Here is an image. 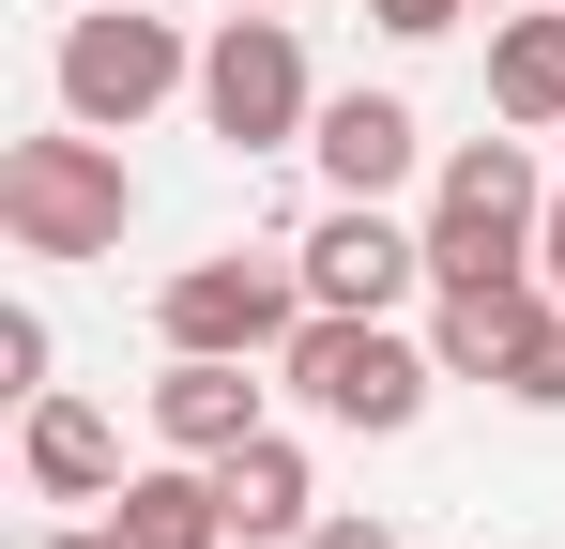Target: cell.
Instances as JSON below:
<instances>
[{"label":"cell","mask_w":565,"mask_h":549,"mask_svg":"<svg viewBox=\"0 0 565 549\" xmlns=\"http://www.w3.org/2000/svg\"><path fill=\"white\" fill-rule=\"evenodd\" d=\"M0 229H15V260H107V245L138 229V169H122V138H93V122L15 138V153H0Z\"/></svg>","instance_id":"6da1fadb"},{"label":"cell","mask_w":565,"mask_h":549,"mask_svg":"<svg viewBox=\"0 0 565 549\" xmlns=\"http://www.w3.org/2000/svg\"><path fill=\"white\" fill-rule=\"evenodd\" d=\"M276 381L321 412V428H367V443H397V428L428 412L444 352H428V336H397V321H367V305H306V336L276 352Z\"/></svg>","instance_id":"7a4b0ae2"},{"label":"cell","mask_w":565,"mask_h":549,"mask_svg":"<svg viewBox=\"0 0 565 549\" xmlns=\"http://www.w3.org/2000/svg\"><path fill=\"white\" fill-rule=\"evenodd\" d=\"M535 229H551L535 138H520V122H504V138H459L444 183H428V274H504V260H535Z\"/></svg>","instance_id":"3957f363"},{"label":"cell","mask_w":565,"mask_h":549,"mask_svg":"<svg viewBox=\"0 0 565 549\" xmlns=\"http://www.w3.org/2000/svg\"><path fill=\"white\" fill-rule=\"evenodd\" d=\"M169 92H199V46L169 15H138V0H93L77 31H62V122H93V138H138Z\"/></svg>","instance_id":"277c9868"},{"label":"cell","mask_w":565,"mask_h":549,"mask_svg":"<svg viewBox=\"0 0 565 549\" xmlns=\"http://www.w3.org/2000/svg\"><path fill=\"white\" fill-rule=\"evenodd\" d=\"M199 122H214L230 153H290V138L321 122L306 31H290V15H214V46H199Z\"/></svg>","instance_id":"5b68a950"},{"label":"cell","mask_w":565,"mask_h":549,"mask_svg":"<svg viewBox=\"0 0 565 549\" xmlns=\"http://www.w3.org/2000/svg\"><path fill=\"white\" fill-rule=\"evenodd\" d=\"M153 336H169V352H260V366H276L290 336H306V260L214 245V260H184L169 290H153Z\"/></svg>","instance_id":"8992f818"},{"label":"cell","mask_w":565,"mask_h":549,"mask_svg":"<svg viewBox=\"0 0 565 549\" xmlns=\"http://www.w3.org/2000/svg\"><path fill=\"white\" fill-rule=\"evenodd\" d=\"M290 260H306V305H367V321H397L413 290H444L428 274V229H397L382 198H321Z\"/></svg>","instance_id":"52a82bcc"},{"label":"cell","mask_w":565,"mask_h":549,"mask_svg":"<svg viewBox=\"0 0 565 549\" xmlns=\"http://www.w3.org/2000/svg\"><path fill=\"white\" fill-rule=\"evenodd\" d=\"M551 274L504 260V274H444V305H428V352H444V381H520V366L551 352Z\"/></svg>","instance_id":"ba28073f"},{"label":"cell","mask_w":565,"mask_h":549,"mask_svg":"<svg viewBox=\"0 0 565 549\" xmlns=\"http://www.w3.org/2000/svg\"><path fill=\"white\" fill-rule=\"evenodd\" d=\"M260 352H169V381H153V443L169 458H230L260 443V381H245Z\"/></svg>","instance_id":"9c48e42d"},{"label":"cell","mask_w":565,"mask_h":549,"mask_svg":"<svg viewBox=\"0 0 565 549\" xmlns=\"http://www.w3.org/2000/svg\"><path fill=\"white\" fill-rule=\"evenodd\" d=\"M306 153H321V183H337V198H397V183H413V153H428V122H413L397 92H337V107L306 122Z\"/></svg>","instance_id":"30bf717a"},{"label":"cell","mask_w":565,"mask_h":549,"mask_svg":"<svg viewBox=\"0 0 565 549\" xmlns=\"http://www.w3.org/2000/svg\"><path fill=\"white\" fill-rule=\"evenodd\" d=\"M15 473H31L46 504H107V488H122V428H107L93 397H62V381H46V397L15 412Z\"/></svg>","instance_id":"8fae6325"},{"label":"cell","mask_w":565,"mask_h":549,"mask_svg":"<svg viewBox=\"0 0 565 549\" xmlns=\"http://www.w3.org/2000/svg\"><path fill=\"white\" fill-rule=\"evenodd\" d=\"M107 535H122V549H230V488H214V458H153V473H122V488H107Z\"/></svg>","instance_id":"7c38bea8"},{"label":"cell","mask_w":565,"mask_h":549,"mask_svg":"<svg viewBox=\"0 0 565 549\" xmlns=\"http://www.w3.org/2000/svg\"><path fill=\"white\" fill-rule=\"evenodd\" d=\"M214 488H230V549H290L306 519H321V473H306V443H290V428L230 443V458H214Z\"/></svg>","instance_id":"4fadbf2b"},{"label":"cell","mask_w":565,"mask_h":549,"mask_svg":"<svg viewBox=\"0 0 565 549\" xmlns=\"http://www.w3.org/2000/svg\"><path fill=\"white\" fill-rule=\"evenodd\" d=\"M489 107L520 138H565V0H535V15L489 31Z\"/></svg>","instance_id":"5bb4252c"},{"label":"cell","mask_w":565,"mask_h":549,"mask_svg":"<svg viewBox=\"0 0 565 549\" xmlns=\"http://www.w3.org/2000/svg\"><path fill=\"white\" fill-rule=\"evenodd\" d=\"M46 366H62V336H46V305H0V397H15V412L46 397Z\"/></svg>","instance_id":"9a60e30c"},{"label":"cell","mask_w":565,"mask_h":549,"mask_svg":"<svg viewBox=\"0 0 565 549\" xmlns=\"http://www.w3.org/2000/svg\"><path fill=\"white\" fill-rule=\"evenodd\" d=\"M367 15H382V31H397V46H428V31H459L473 0H367Z\"/></svg>","instance_id":"2e32d148"},{"label":"cell","mask_w":565,"mask_h":549,"mask_svg":"<svg viewBox=\"0 0 565 549\" xmlns=\"http://www.w3.org/2000/svg\"><path fill=\"white\" fill-rule=\"evenodd\" d=\"M290 549H397V535H382L367 504H352V519H306V535H290Z\"/></svg>","instance_id":"e0dca14e"},{"label":"cell","mask_w":565,"mask_h":549,"mask_svg":"<svg viewBox=\"0 0 565 549\" xmlns=\"http://www.w3.org/2000/svg\"><path fill=\"white\" fill-rule=\"evenodd\" d=\"M535 274H551V290H565V198H551V229H535Z\"/></svg>","instance_id":"ac0fdd59"},{"label":"cell","mask_w":565,"mask_h":549,"mask_svg":"<svg viewBox=\"0 0 565 549\" xmlns=\"http://www.w3.org/2000/svg\"><path fill=\"white\" fill-rule=\"evenodd\" d=\"M31 549H122V535H107V519H93V535H31Z\"/></svg>","instance_id":"d6986e66"},{"label":"cell","mask_w":565,"mask_h":549,"mask_svg":"<svg viewBox=\"0 0 565 549\" xmlns=\"http://www.w3.org/2000/svg\"><path fill=\"white\" fill-rule=\"evenodd\" d=\"M230 15H290V0H230Z\"/></svg>","instance_id":"ffe728a7"}]
</instances>
